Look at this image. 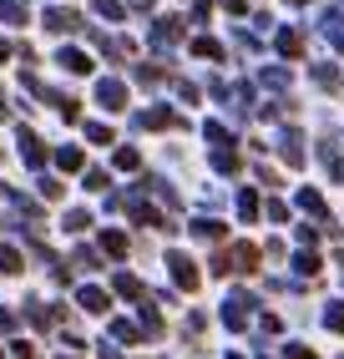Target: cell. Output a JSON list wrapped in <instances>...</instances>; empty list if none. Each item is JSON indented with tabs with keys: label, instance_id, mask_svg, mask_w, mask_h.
<instances>
[{
	"label": "cell",
	"instance_id": "277c9868",
	"mask_svg": "<svg viewBox=\"0 0 344 359\" xmlns=\"http://www.w3.org/2000/svg\"><path fill=\"white\" fill-rule=\"evenodd\" d=\"M249 314H253V299H249V294H233V299H228V309H223L228 329H243V324H249Z\"/></svg>",
	"mask_w": 344,
	"mask_h": 359
},
{
	"label": "cell",
	"instance_id": "d6986e66",
	"mask_svg": "<svg viewBox=\"0 0 344 359\" xmlns=\"http://www.w3.org/2000/svg\"><path fill=\"white\" fill-rule=\"evenodd\" d=\"M56 162L71 172V167H81V152H77V147H61V152H56Z\"/></svg>",
	"mask_w": 344,
	"mask_h": 359
},
{
	"label": "cell",
	"instance_id": "5bb4252c",
	"mask_svg": "<svg viewBox=\"0 0 344 359\" xmlns=\"http://www.w3.org/2000/svg\"><path fill=\"white\" fill-rule=\"evenodd\" d=\"M192 51H198V56H208V61H218V56H223V46H218V41H208V36H198V41H192Z\"/></svg>",
	"mask_w": 344,
	"mask_h": 359
},
{
	"label": "cell",
	"instance_id": "ac0fdd59",
	"mask_svg": "<svg viewBox=\"0 0 344 359\" xmlns=\"http://www.w3.org/2000/svg\"><path fill=\"white\" fill-rule=\"evenodd\" d=\"M314 81L334 91V86H339V71H334V66H319V71H314Z\"/></svg>",
	"mask_w": 344,
	"mask_h": 359
},
{
	"label": "cell",
	"instance_id": "7a4b0ae2",
	"mask_svg": "<svg viewBox=\"0 0 344 359\" xmlns=\"http://www.w3.org/2000/svg\"><path fill=\"white\" fill-rule=\"evenodd\" d=\"M178 41H183V20L162 15L157 26H152V46H157V51H167V46H178Z\"/></svg>",
	"mask_w": 344,
	"mask_h": 359
},
{
	"label": "cell",
	"instance_id": "30bf717a",
	"mask_svg": "<svg viewBox=\"0 0 344 359\" xmlns=\"http://www.w3.org/2000/svg\"><path fill=\"white\" fill-rule=\"evenodd\" d=\"M142 127H178V116L167 107H152V111H142Z\"/></svg>",
	"mask_w": 344,
	"mask_h": 359
},
{
	"label": "cell",
	"instance_id": "1f68e13d",
	"mask_svg": "<svg viewBox=\"0 0 344 359\" xmlns=\"http://www.w3.org/2000/svg\"><path fill=\"white\" fill-rule=\"evenodd\" d=\"M293 6H304V0H293Z\"/></svg>",
	"mask_w": 344,
	"mask_h": 359
},
{
	"label": "cell",
	"instance_id": "8fae6325",
	"mask_svg": "<svg viewBox=\"0 0 344 359\" xmlns=\"http://www.w3.org/2000/svg\"><path fill=\"white\" fill-rule=\"evenodd\" d=\"M26 263H20V253L11 248V243H0V273H20Z\"/></svg>",
	"mask_w": 344,
	"mask_h": 359
},
{
	"label": "cell",
	"instance_id": "e0dca14e",
	"mask_svg": "<svg viewBox=\"0 0 344 359\" xmlns=\"http://www.w3.org/2000/svg\"><path fill=\"white\" fill-rule=\"evenodd\" d=\"M96 15H107V20H121L127 11H121V0H96Z\"/></svg>",
	"mask_w": 344,
	"mask_h": 359
},
{
	"label": "cell",
	"instance_id": "ffe728a7",
	"mask_svg": "<svg viewBox=\"0 0 344 359\" xmlns=\"http://www.w3.org/2000/svg\"><path fill=\"white\" fill-rule=\"evenodd\" d=\"M299 203H304L309 212H324V198H319V193H314V187H304V193H299Z\"/></svg>",
	"mask_w": 344,
	"mask_h": 359
},
{
	"label": "cell",
	"instance_id": "f1b7e54d",
	"mask_svg": "<svg viewBox=\"0 0 344 359\" xmlns=\"http://www.w3.org/2000/svg\"><path fill=\"white\" fill-rule=\"evenodd\" d=\"M11 349H15V359H36V344H31V339H20V344H11Z\"/></svg>",
	"mask_w": 344,
	"mask_h": 359
},
{
	"label": "cell",
	"instance_id": "4fadbf2b",
	"mask_svg": "<svg viewBox=\"0 0 344 359\" xmlns=\"http://www.w3.org/2000/svg\"><path fill=\"white\" fill-rule=\"evenodd\" d=\"M102 248L112 258H121V253H127V233H102Z\"/></svg>",
	"mask_w": 344,
	"mask_h": 359
},
{
	"label": "cell",
	"instance_id": "52a82bcc",
	"mask_svg": "<svg viewBox=\"0 0 344 359\" xmlns=\"http://www.w3.org/2000/svg\"><path fill=\"white\" fill-rule=\"evenodd\" d=\"M0 20L6 26H26V0H0Z\"/></svg>",
	"mask_w": 344,
	"mask_h": 359
},
{
	"label": "cell",
	"instance_id": "4dcf8cb0",
	"mask_svg": "<svg viewBox=\"0 0 344 359\" xmlns=\"http://www.w3.org/2000/svg\"><path fill=\"white\" fill-rule=\"evenodd\" d=\"M0 61H6V41H0Z\"/></svg>",
	"mask_w": 344,
	"mask_h": 359
},
{
	"label": "cell",
	"instance_id": "9c48e42d",
	"mask_svg": "<svg viewBox=\"0 0 344 359\" xmlns=\"http://www.w3.org/2000/svg\"><path fill=\"white\" fill-rule=\"evenodd\" d=\"M66 71H77V76H81V71H91V61H86V51H77V46H66V51L56 56Z\"/></svg>",
	"mask_w": 344,
	"mask_h": 359
},
{
	"label": "cell",
	"instance_id": "2e32d148",
	"mask_svg": "<svg viewBox=\"0 0 344 359\" xmlns=\"http://www.w3.org/2000/svg\"><path fill=\"white\" fill-rule=\"evenodd\" d=\"M117 294H127V299H142V283L132 273H117Z\"/></svg>",
	"mask_w": 344,
	"mask_h": 359
},
{
	"label": "cell",
	"instance_id": "5b68a950",
	"mask_svg": "<svg viewBox=\"0 0 344 359\" xmlns=\"http://www.w3.org/2000/svg\"><path fill=\"white\" fill-rule=\"evenodd\" d=\"M96 102H102L107 111H121V107H127V86H121V81H102V86H96Z\"/></svg>",
	"mask_w": 344,
	"mask_h": 359
},
{
	"label": "cell",
	"instance_id": "7c38bea8",
	"mask_svg": "<svg viewBox=\"0 0 344 359\" xmlns=\"http://www.w3.org/2000/svg\"><path fill=\"white\" fill-rule=\"evenodd\" d=\"M71 263H77V269H102V253H96V248H77V253H71Z\"/></svg>",
	"mask_w": 344,
	"mask_h": 359
},
{
	"label": "cell",
	"instance_id": "cb8c5ba5",
	"mask_svg": "<svg viewBox=\"0 0 344 359\" xmlns=\"http://www.w3.org/2000/svg\"><path fill=\"white\" fill-rule=\"evenodd\" d=\"M213 167H218V172H238V157H233V152H218Z\"/></svg>",
	"mask_w": 344,
	"mask_h": 359
},
{
	"label": "cell",
	"instance_id": "484cf974",
	"mask_svg": "<svg viewBox=\"0 0 344 359\" xmlns=\"http://www.w3.org/2000/svg\"><path fill=\"white\" fill-rule=\"evenodd\" d=\"M41 198H51V203H56V198H61V182H51V177H41Z\"/></svg>",
	"mask_w": 344,
	"mask_h": 359
},
{
	"label": "cell",
	"instance_id": "ba28073f",
	"mask_svg": "<svg viewBox=\"0 0 344 359\" xmlns=\"http://www.w3.org/2000/svg\"><path fill=\"white\" fill-rule=\"evenodd\" d=\"M77 304L86 309V314H107V294H102V289H81Z\"/></svg>",
	"mask_w": 344,
	"mask_h": 359
},
{
	"label": "cell",
	"instance_id": "f546056e",
	"mask_svg": "<svg viewBox=\"0 0 344 359\" xmlns=\"http://www.w3.org/2000/svg\"><path fill=\"white\" fill-rule=\"evenodd\" d=\"M329 329H344V304H334V309H329Z\"/></svg>",
	"mask_w": 344,
	"mask_h": 359
},
{
	"label": "cell",
	"instance_id": "8992f818",
	"mask_svg": "<svg viewBox=\"0 0 344 359\" xmlns=\"http://www.w3.org/2000/svg\"><path fill=\"white\" fill-rule=\"evenodd\" d=\"M20 157H26L31 167H46V147H41L36 132H20Z\"/></svg>",
	"mask_w": 344,
	"mask_h": 359
},
{
	"label": "cell",
	"instance_id": "d4e9b609",
	"mask_svg": "<svg viewBox=\"0 0 344 359\" xmlns=\"http://www.w3.org/2000/svg\"><path fill=\"white\" fill-rule=\"evenodd\" d=\"M238 212H243V218H253V212H258V198L243 193V198H238Z\"/></svg>",
	"mask_w": 344,
	"mask_h": 359
},
{
	"label": "cell",
	"instance_id": "9a60e30c",
	"mask_svg": "<svg viewBox=\"0 0 344 359\" xmlns=\"http://www.w3.org/2000/svg\"><path fill=\"white\" fill-rule=\"evenodd\" d=\"M279 51H284V56H299V51H304L299 31H284V36H279Z\"/></svg>",
	"mask_w": 344,
	"mask_h": 359
},
{
	"label": "cell",
	"instance_id": "6da1fadb",
	"mask_svg": "<svg viewBox=\"0 0 344 359\" xmlns=\"http://www.w3.org/2000/svg\"><path fill=\"white\" fill-rule=\"evenodd\" d=\"M167 269H172V278H178V289H198V269H192L187 253H167Z\"/></svg>",
	"mask_w": 344,
	"mask_h": 359
},
{
	"label": "cell",
	"instance_id": "3957f363",
	"mask_svg": "<svg viewBox=\"0 0 344 359\" xmlns=\"http://www.w3.org/2000/svg\"><path fill=\"white\" fill-rule=\"evenodd\" d=\"M81 26H86V20H81L77 11H66V6H61V11H46V31H56V36H66V31H81Z\"/></svg>",
	"mask_w": 344,
	"mask_h": 359
},
{
	"label": "cell",
	"instance_id": "4316f807",
	"mask_svg": "<svg viewBox=\"0 0 344 359\" xmlns=\"http://www.w3.org/2000/svg\"><path fill=\"white\" fill-rule=\"evenodd\" d=\"M293 263H299V273H314V269H319V258H314V253H299Z\"/></svg>",
	"mask_w": 344,
	"mask_h": 359
},
{
	"label": "cell",
	"instance_id": "83f0119b",
	"mask_svg": "<svg viewBox=\"0 0 344 359\" xmlns=\"http://www.w3.org/2000/svg\"><path fill=\"white\" fill-rule=\"evenodd\" d=\"M86 137H91V142H112V132H107L102 122H91V127H86Z\"/></svg>",
	"mask_w": 344,
	"mask_h": 359
},
{
	"label": "cell",
	"instance_id": "7402d4cb",
	"mask_svg": "<svg viewBox=\"0 0 344 359\" xmlns=\"http://www.w3.org/2000/svg\"><path fill=\"white\" fill-rule=\"evenodd\" d=\"M86 223H91V212H81V208H77V212H66V228H71V233H81Z\"/></svg>",
	"mask_w": 344,
	"mask_h": 359
},
{
	"label": "cell",
	"instance_id": "603a6c76",
	"mask_svg": "<svg viewBox=\"0 0 344 359\" xmlns=\"http://www.w3.org/2000/svg\"><path fill=\"white\" fill-rule=\"evenodd\" d=\"M112 339H127V344H132V339H137V329H132L127 319H117V324H112Z\"/></svg>",
	"mask_w": 344,
	"mask_h": 359
},
{
	"label": "cell",
	"instance_id": "44dd1931",
	"mask_svg": "<svg viewBox=\"0 0 344 359\" xmlns=\"http://www.w3.org/2000/svg\"><path fill=\"white\" fill-rule=\"evenodd\" d=\"M192 233H198V238H223V223H208L203 218V223H192Z\"/></svg>",
	"mask_w": 344,
	"mask_h": 359
}]
</instances>
